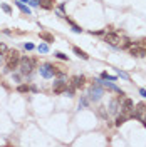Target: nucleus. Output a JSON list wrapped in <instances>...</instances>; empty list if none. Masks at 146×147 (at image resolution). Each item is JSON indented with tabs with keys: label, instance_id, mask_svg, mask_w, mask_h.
Instances as JSON below:
<instances>
[{
	"label": "nucleus",
	"instance_id": "obj_16",
	"mask_svg": "<svg viewBox=\"0 0 146 147\" xmlns=\"http://www.w3.org/2000/svg\"><path fill=\"white\" fill-rule=\"evenodd\" d=\"M67 24H69V25L72 27V30H74V32H76V34H81V32H82V28L79 27V25H76V24H74L72 20H67Z\"/></svg>",
	"mask_w": 146,
	"mask_h": 147
},
{
	"label": "nucleus",
	"instance_id": "obj_20",
	"mask_svg": "<svg viewBox=\"0 0 146 147\" xmlns=\"http://www.w3.org/2000/svg\"><path fill=\"white\" fill-rule=\"evenodd\" d=\"M39 52H42V54L49 52V45H47V44H40V45H39Z\"/></svg>",
	"mask_w": 146,
	"mask_h": 147
},
{
	"label": "nucleus",
	"instance_id": "obj_8",
	"mask_svg": "<svg viewBox=\"0 0 146 147\" xmlns=\"http://www.w3.org/2000/svg\"><path fill=\"white\" fill-rule=\"evenodd\" d=\"M129 54L134 55V57H146V49L141 45H134V47H129Z\"/></svg>",
	"mask_w": 146,
	"mask_h": 147
},
{
	"label": "nucleus",
	"instance_id": "obj_28",
	"mask_svg": "<svg viewBox=\"0 0 146 147\" xmlns=\"http://www.w3.org/2000/svg\"><path fill=\"white\" fill-rule=\"evenodd\" d=\"M25 49H27V50H32V49H34V44H25Z\"/></svg>",
	"mask_w": 146,
	"mask_h": 147
},
{
	"label": "nucleus",
	"instance_id": "obj_19",
	"mask_svg": "<svg viewBox=\"0 0 146 147\" xmlns=\"http://www.w3.org/2000/svg\"><path fill=\"white\" fill-rule=\"evenodd\" d=\"M54 75H57V77H64V70H61V67L54 65Z\"/></svg>",
	"mask_w": 146,
	"mask_h": 147
},
{
	"label": "nucleus",
	"instance_id": "obj_4",
	"mask_svg": "<svg viewBox=\"0 0 146 147\" xmlns=\"http://www.w3.org/2000/svg\"><path fill=\"white\" fill-rule=\"evenodd\" d=\"M133 117L138 119V120H141V122L146 119V104H143V102H141V104H138L136 109L133 110Z\"/></svg>",
	"mask_w": 146,
	"mask_h": 147
},
{
	"label": "nucleus",
	"instance_id": "obj_3",
	"mask_svg": "<svg viewBox=\"0 0 146 147\" xmlns=\"http://www.w3.org/2000/svg\"><path fill=\"white\" fill-rule=\"evenodd\" d=\"M102 94H104V90H102V87H101V82H96L91 89H89V99L94 100V102H98L101 97H102Z\"/></svg>",
	"mask_w": 146,
	"mask_h": 147
},
{
	"label": "nucleus",
	"instance_id": "obj_9",
	"mask_svg": "<svg viewBox=\"0 0 146 147\" xmlns=\"http://www.w3.org/2000/svg\"><path fill=\"white\" fill-rule=\"evenodd\" d=\"M65 89H67V84L64 82V80H57V82H54V87H52V90H54V94H64Z\"/></svg>",
	"mask_w": 146,
	"mask_h": 147
},
{
	"label": "nucleus",
	"instance_id": "obj_14",
	"mask_svg": "<svg viewBox=\"0 0 146 147\" xmlns=\"http://www.w3.org/2000/svg\"><path fill=\"white\" fill-rule=\"evenodd\" d=\"M72 50H74V54H76V55H79V57H81V59H84V60H87V59H89V55L86 54L84 50H81L79 47H74Z\"/></svg>",
	"mask_w": 146,
	"mask_h": 147
},
{
	"label": "nucleus",
	"instance_id": "obj_2",
	"mask_svg": "<svg viewBox=\"0 0 146 147\" xmlns=\"http://www.w3.org/2000/svg\"><path fill=\"white\" fill-rule=\"evenodd\" d=\"M34 65H35V59H29V57L20 59V62H18L20 74H24V75L30 74V72H32V69H34Z\"/></svg>",
	"mask_w": 146,
	"mask_h": 147
},
{
	"label": "nucleus",
	"instance_id": "obj_17",
	"mask_svg": "<svg viewBox=\"0 0 146 147\" xmlns=\"http://www.w3.org/2000/svg\"><path fill=\"white\" fill-rule=\"evenodd\" d=\"M126 119H128L126 115H118V117H116V125H118V127H121V125L126 122Z\"/></svg>",
	"mask_w": 146,
	"mask_h": 147
},
{
	"label": "nucleus",
	"instance_id": "obj_31",
	"mask_svg": "<svg viewBox=\"0 0 146 147\" xmlns=\"http://www.w3.org/2000/svg\"><path fill=\"white\" fill-rule=\"evenodd\" d=\"M37 2H39V0H37Z\"/></svg>",
	"mask_w": 146,
	"mask_h": 147
},
{
	"label": "nucleus",
	"instance_id": "obj_12",
	"mask_svg": "<svg viewBox=\"0 0 146 147\" xmlns=\"http://www.w3.org/2000/svg\"><path fill=\"white\" fill-rule=\"evenodd\" d=\"M40 40H44V42H47V44H50V42H54V35L49 34V32H40Z\"/></svg>",
	"mask_w": 146,
	"mask_h": 147
},
{
	"label": "nucleus",
	"instance_id": "obj_18",
	"mask_svg": "<svg viewBox=\"0 0 146 147\" xmlns=\"http://www.w3.org/2000/svg\"><path fill=\"white\" fill-rule=\"evenodd\" d=\"M17 90L20 92V94H25V92L30 90V87H29V85H25V84H22V85H18V87H17Z\"/></svg>",
	"mask_w": 146,
	"mask_h": 147
},
{
	"label": "nucleus",
	"instance_id": "obj_30",
	"mask_svg": "<svg viewBox=\"0 0 146 147\" xmlns=\"http://www.w3.org/2000/svg\"><path fill=\"white\" fill-rule=\"evenodd\" d=\"M20 2H29V3H30V0H20Z\"/></svg>",
	"mask_w": 146,
	"mask_h": 147
},
{
	"label": "nucleus",
	"instance_id": "obj_1",
	"mask_svg": "<svg viewBox=\"0 0 146 147\" xmlns=\"http://www.w3.org/2000/svg\"><path fill=\"white\" fill-rule=\"evenodd\" d=\"M5 55H7V70H14L18 65V62H20V54H18V50H9Z\"/></svg>",
	"mask_w": 146,
	"mask_h": 147
},
{
	"label": "nucleus",
	"instance_id": "obj_29",
	"mask_svg": "<svg viewBox=\"0 0 146 147\" xmlns=\"http://www.w3.org/2000/svg\"><path fill=\"white\" fill-rule=\"evenodd\" d=\"M139 94H141L143 97H146V90H145V89H139Z\"/></svg>",
	"mask_w": 146,
	"mask_h": 147
},
{
	"label": "nucleus",
	"instance_id": "obj_13",
	"mask_svg": "<svg viewBox=\"0 0 146 147\" xmlns=\"http://www.w3.org/2000/svg\"><path fill=\"white\" fill-rule=\"evenodd\" d=\"M15 5L22 10V13H27V15H30V13H32V12H30V9H29L27 5H24V2H20V0H18V2H15Z\"/></svg>",
	"mask_w": 146,
	"mask_h": 147
},
{
	"label": "nucleus",
	"instance_id": "obj_11",
	"mask_svg": "<svg viewBox=\"0 0 146 147\" xmlns=\"http://www.w3.org/2000/svg\"><path fill=\"white\" fill-rule=\"evenodd\" d=\"M54 2L55 0H39V3H40V7L46 10H50L52 7H54Z\"/></svg>",
	"mask_w": 146,
	"mask_h": 147
},
{
	"label": "nucleus",
	"instance_id": "obj_21",
	"mask_svg": "<svg viewBox=\"0 0 146 147\" xmlns=\"http://www.w3.org/2000/svg\"><path fill=\"white\" fill-rule=\"evenodd\" d=\"M7 52H9L7 45H5V44H0V55H5Z\"/></svg>",
	"mask_w": 146,
	"mask_h": 147
},
{
	"label": "nucleus",
	"instance_id": "obj_22",
	"mask_svg": "<svg viewBox=\"0 0 146 147\" xmlns=\"http://www.w3.org/2000/svg\"><path fill=\"white\" fill-rule=\"evenodd\" d=\"M55 57H57V59H61V60H67V55L65 54H62V52H55Z\"/></svg>",
	"mask_w": 146,
	"mask_h": 147
},
{
	"label": "nucleus",
	"instance_id": "obj_15",
	"mask_svg": "<svg viewBox=\"0 0 146 147\" xmlns=\"http://www.w3.org/2000/svg\"><path fill=\"white\" fill-rule=\"evenodd\" d=\"M101 79L109 80V82H116V80H118V77H116V75H109L108 72H102V74H101Z\"/></svg>",
	"mask_w": 146,
	"mask_h": 147
},
{
	"label": "nucleus",
	"instance_id": "obj_5",
	"mask_svg": "<svg viewBox=\"0 0 146 147\" xmlns=\"http://www.w3.org/2000/svg\"><path fill=\"white\" fill-rule=\"evenodd\" d=\"M121 112L126 117H133V100L131 99H124L121 104Z\"/></svg>",
	"mask_w": 146,
	"mask_h": 147
},
{
	"label": "nucleus",
	"instance_id": "obj_23",
	"mask_svg": "<svg viewBox=\"0 0 146 147\" xmlns=\"http://www.w3.org/2000/svg\"><path fill=\"white\" fill-rule=\"evenodd\" d=\"M111 112H116V110H118V100H113L111 102Z\"/></svg>",
	"mask_w": 146,
	"mask_h": 147
},
{
	"label": "nucleus",
	"instance_id": "obj_7",
	"mask_svg": "<svg viewBox=\"0 0 146 147\" xmlns=\"http://www.w3.org/2000/svg\"><path fill=\"white\" fill-rule=\"evenodd\" d=\"M39 70H40V75H42L44 79H52V77H54V65L52 64L42 65Z\"/></svg>",
	"mask_w": 146,
	"mask_h": 147
},
{
	"label": "nucleus",
	"instance_id": "obj_27",
	"mask_svg": "<svg viewBox=\"0 0 146 147\" xmlns=\"http://www.w3.org/2000/svg\"><path fill=\"white\" fill-rule=\"evenodd\" d=\"M138 45H141V47H146V38H141V40L138 42Z\"/></svg>",
	"mask_w": 146,
	"mask_h": 147
},
{
	"label": "nucleus",
	"instance_id": "obj_24",
	"mask_svg": "<svg viewBox=\"0 0 146 147\" xmlns=\"http://www.w3.org/2000/svg\"><path fill=\"white\" fill-rule=\"evenodd\" d=\"M2 10H3V12H7V13H12V9H10L7 3H2Z\"/></svg>",
	"mask_w": 146,
	"mask_h": 147
},
{
	"label": "nucleus",
	"instance_id": "obj_25",
	"mask_svg": "<svg viewBox=\"0 0 146 147\" xmlns=\"http://www.w3.org/2000/svg\"><path fill=\"white\" fill-rule=\"evenodd\" d=\"M87 104H89V100H87V99H82V100L79 102V109H81V107H86Z\"/></svg>",
	"mask_w": 146,
	"mask_h": 147
},
{
	"label": "nucleus",
	"instance_id": "obj_6",
	"mask_svg": "<svg viewBox=\"0 0 146 147\" xmlns=\"http://www.w3.org/2000/svg\"><path fill=\"white\" fill-rule=\"evenodd\" d=\"M104 42H108V44L113 45V47H119L121 42H123V38L119 35H116V34H106V35H104Z\"/></svg>",
	"mask_w": 146,
	"mask_h": 147
},
{
	"label": "nucleus",
	"instance_id": "obj_10",
	"mask_svg": "<svg viewBox=\"0 0 146 147\" xmlns=\"http://www.w3.org/2000/svg\"><path fill=\"white\" fill-rule=\"evenodd\" d=\"M84 82H86V77L84 75H76L72 79V87L74 89H81L82 85H84Z\"/></svg>",
	"mask_w": 146,
	"mask_h": 147
},
{
	"label": "nucleus",
	"instance_id": "obj_26",
	"mask_svg": "<svg viewBox=\"0 0 146 147\" xmlns=\"http://www.w3.org/2000/svg\"><path fill=\"white\" fill-rule=\"evenodd\" d=\"M118 74H119V77H123V79H126V80H129L128 74H124V72H118Z\"/></svg>",
	"mask_w": 146,
	"mask_h": 147
}]
</instances>
